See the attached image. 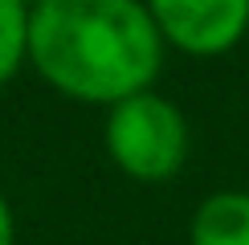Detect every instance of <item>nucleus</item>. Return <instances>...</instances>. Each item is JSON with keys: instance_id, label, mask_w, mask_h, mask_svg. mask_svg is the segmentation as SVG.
<instances>
[{"instance_id": "nucleus-6", "label": "nucleus", "mask_w": 249, "mask_h": 245, "mask_svg": "<svg viewBox=\"0 0 249 245\" xmlns=\"http://www.w3.org/2000/svg\"><path fill=\"white\" fill-rule=\"evenodd\" d=\"M0 245H17V217L4 192H0Z\"/></svg>"}, {"instance_id": "nucleus-3", "label": "nucleus", "mask_w": 249, "mask_h": 245, "mask_svg": "<svg viewBox=\"0 0 249 245\" xmlns=\"http://www.w3.org/2000/svg\"><path fill=\"white\" fill-rule=\"evenodd\" d=\"M168 45L192 57L229 53L249 29V0H143Z\"/></svg>"}, {"instance_id": "nucleus-1", "label": "nucleus", "mask_w": 249, "mask_h": 245, "mask_svg": "<svg viewBox=\"0 0 249 245\" xmlns=\"http://www.w3.org/2000/svg\"><path fill=\"white\" fill-rule=\"evenodd\" d=\"M163 45L143 0H41L29 8V66L78 102L115 106L151 90Z\"/></svg>"}, {"instance_id": "nucleus-2", "label": "nucleus", "mask_w": 249, "mask_h": 245, "mask_svg": "<svg viewBox=\"0 0 249 245\" xmlns=\"http://www.w3.org/2000/svg\"><path fill=\"white\" fill-rule=\"evenodd\" d=\"M110 163L123 176L139 184H163L188 159V119L172 98L143 90L107 106V127H102Z\"/></svg>"}, {"instance_id": "nucleus-7", "label": "nucleus", "mask_w": 249, "mask_h": 245, "mask_svg": "<svg viewBox=\"0 0 249 245\" xmlns=\"http://www.w3.org/2000/svg\"><path fill=\"white\" fill-rule=\"evenodd\" d=\"M33 4H41V0H33Z\"/></svg>"}, {"instance_id": "nucleus-5", "label": "nucleus", "mask_w": 249, "mask_h": 245, "mask_svg": "<svg viewBox=\"0 0 249 245\" xmlns=\"http://www.w3.org/2000/svg\"><path fill=\"white\" fill-rule=\"evenodd\" d=\"M29 61V0H0V86Z\"/></svg>"}, {"instance_id": "nucleus-4", "label": "nucleus", "mask_w": 249, "mask_h": 245, "mask_svg": "<svg viewBox=\"0 0 249 245\" xmlns=\"http://www.w3.org/2000/svg\"><path fill=\"white\" fill-rule=\"evenodd\" d=\"M188 245H249V192L221 188L192 209Z\"/></svg>"}]
</instances>
